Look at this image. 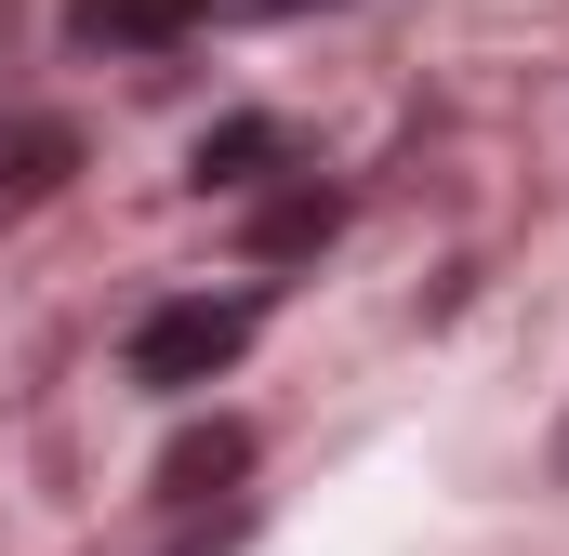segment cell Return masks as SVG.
I'll list each match as a JSON object with an SVG mask.
<instances>
[{"instance_id": "5", "label": "cell", "mask_w": 569, "mask_h": 556, "mask_svg": "<svg viewBox=\"0 0 569 556\" xmlns=\"http://www.w3.org/2000/svg\"><path fill=\"white\" fill-rule=\"evenodd\" d=\"M331 226H345V199H331V186H318V172H305V186H279V199H266V212H252V252H266V266H279V252H318V239H331Z\"/></svg>"}, {"instance_id": "2", "label": "cell", "mask_w": 569, "mask_h": 556, "mask_svg": "<svg viewBox=\"0 0 569 556\" xmlns=\"http://www.w3.org/2000/svg\"><path fill=\"white\" fill-rule=\"evenodd\" d=\"M67 172H80V133L67 120H0V226H27Z\"/></svg>"}, {"instance_id": "9", "label": "cell", "mask_w": 569, "mask_h": 556, "mask_svg": "<svg viewBox=\"0 0 569 556\" xmlns=\"http://www.w3.org/2000/svg\"><path fill=\"white\" fill-rule=\"evenodd\" d=\"M0 13H13V0H0Z\"/></svg>"}, {"instance_id": "8", "label": "cell", "mask_w": 569, "mask_h": 556, "mask_svg": "<svg viewBox=\"0 0 569 556\" xmlns=\"http://www.w3.org/2000/svg\"><path fill=\"white\" fill-rule=\"evenodd\" d=\"M557 477H569V424H557Z\"/></svg>"}, {"instance_id": "4", "label": "cell", "mask_w": 569, "mask_h": 556, "mask_svg": "<svg viewBox=\"0 0 569 556\" xmlns=\"http://www.w3.org/2000/svg\"><path fill=\"white\" fill-rule=\"evenodd\" d=\"M279 159H291V133H279V120H212V133H199V159H186V172H199V199H212V186L239 199V186H266Z\"/></svg>"}, {"instance_id": "1", "label": "cell", "mask_w": 569, "mask_h": 556, "mask_svg": "<svg viewBox=\"0 0 569 556\" xmlns=\"http://www.w3.org/2000/svg\"><path fill=\"white\" fill-rule=\"evenodd\" d=\"M252 331H266V318H252L239 291H186V305H159L133 331V385H212V371L252 358Z\"/></svg>"}, {"instance_id": "7", "label": "cell", "mask_w": 569, "mask_h": 556, "mask_svg": "<svg viewBox=\"0 0 569 556\" xmlns=\"http://www.w3.org/2000/svg\"><path fill=\"white\" fill-rule=\"evenodd\" d=\"M239 13H305V0H239Z\"/></svg>"}, {"instance_id": "3", "label": "cell", "mask_w": 569, "mask_h": 556, "mask_svg": "<svg viewBox=\"0 0 569 556\" xmlns=\"http://www.w3.org/2000/svg\"><path fill=\"white\" fill-rule=\"evenodd\" d=\"M212 0H67V40L80 53H159V40H186Z\"/></svg>"}, {"instance_id": "6", "label": "cell", "mask_w": 569, "mask_h": 556, "mask_svg": "<svg viewBox=\"0 0 569 556\" xmlns=\"http://www.w3.org/2000/svg\"><path fill=\"white\" fill-rule=\"evenodd\" d=\"M239 424H212V437H172V464H159V490H212V477H239Z\"/></svg>"}]
</instances>
